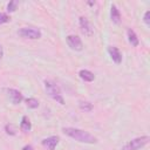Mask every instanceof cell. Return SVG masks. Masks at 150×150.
<instances>
[{
    "label": "cell",
    "mask_w": 150,
    "mask_h": 150,
    "mask_svg": "<svg viewBox=\"0 0 150 150\" xmlns=\"http://www.w3.org/2000/svg\"><path fill=\"white\" fill-rule=\"evenodd\" d=\"M63 134L69 136L70 138L81 142V143H87V144H94L97 142V138L91 135L88 131H84L82 129H77V128H71V127H66L62 129Z\"/></svg>",
    "instance_id": "obj_1"
},
{
    "label": "cell",
    "mask_w": 150,
    "mask_h": 150,
    "mask_svg": "<svg viewBox=\"0 0 150 150\" xmlns=\"http://www.w3.org/2000/svg\"><path fill=\"white\" fill-rule=\"evenodd\" d=\"M45 88H46L47 94L53 100H55L60 104H64V100H63L61 89H60V87L54 81H52V80H45Z\"/></svg>",
    "instance_id": "obj_2"
},
{
    "label": "cell",
    "mask_w": 150,
    "mask_h": 150,
    "mask_svg": "<svg viewBox=\"0 0 150 150\" xmlns=\"http://www.w3.org/2000/svg\"><path fill=\"white\" fill-rule=\"evenodd\" d=\"M150 141V137L149 136H141V137H136L134 139H131L130 142H128L123 148L122 150H139L141 148H143L144 145H146Z\"/></svg>",
    "instance_id": "obj_3"
},
{
    "label": "cell",
    "mask_w": 150,
    "mask_h": 150,
    "mask_svg": "<svg viewBox=\"0 0 150 150\" xmlns=\"http://www.w3.org/2000/svg\"><path fill=\"white\" fill-rule=\"evenodd\" d=\"M18 34L21 38H26V39H30V40H36V39L41 38L40 29H36L34 27H23L18 30Z\"/></svg>",
    "instance_id": "obj_4"
},
{
    "label": "cell",
    "mask_w": 150,
    "mask_h": 150,
    "mask_svg": "<svg viewBox=\"0 0 150 150\" xmlns=\"http://www.w3.org/2000/svg\"><path fill=\"white\" fill-rule=\"evenodd\" d=\"M79 23H80V30L83 35L91 36L94 34V27L91 26V23L89 22V20L86 16H80Z\"/></svg>",
    "instance_id": "obj_5"
},
{
    "label": "cell",
    "mask_w": 150,
    "mask_h": 150,
    "mask_svg": "<svg viewBox=\"0 0 150 150\" xmlns=\"http://www.w3.org/2000/svg\"><path fill=\"white\" fill-rule=\"evenodd\" d=\"M66 41H67V45L73 49V50H76V52H80L83 49V43H82V40L79 35H68L66 38Z\"/></svg>",
    "instance_id": "obj_6"
},
{
    "label": "cell",
    "mask_w": 150,
    "mask_h": 150,
    "mask_svg": "<svg viewBox=\"0 0 150 150\" xmlns=\"http://www.w3.org/2000/svg\"><path fill=\"white\" fill-rule=\"evenodd\" d=\"M59 141H60L59 136H49L47 138H43L41 141V144L47 150H55L56 145L59 144Z\"/></svg>",
    "instance_id": "obj_7"
},
{
    "label": "cell",
    "mask_w": 150,
    "mask_h": 150,
    "mask_svg": "<svg viewBox=\"0 0 150 150\" xmlns=\"http://www.w3.org/2000/svg\"><path fill=\"white\" fill-rule=\"evenodd\" d=\"M7 94H8V97H9V100H11V102H12L13 104H19V103H21V101L23 100L22 94H21L19 90H16V89L8 88V89H7Z\"/></svg>",
    "instance_id": "obj_8"
},
{
    "label": "cell",
    "mask_w": 150,
    "mask_h": 150,
    "mask_svg": "<svg viewBox=\"0 0 150 150\" xmlns=\"http://www.w3.org/2000/svg\"><path fill=\"white\" fill-rule=\"evenodd\" d=\"M108 53L111 57V60L115 62V63H121L122 62V54L120 52V49L117 47H114V46H110L108 47Z\"/></svg>",
    "instance_id": "obj_9"
},
{
    "label": "cell",
    "mask_w": 150,
    "mask_h": 150,
    "mask_svg": "<svg viewBox=\"0 0 150 150\" xmlns=\"http://www.w3.org/2000/svg\"><path fill=\"white\" fill-rule=\"evenodd\" d=\"M122 16H121V12H120V9L115 6V5H111V8H110V19H111V21L114 22V23H116V25H118V23H121V19Z\"/></svg>",
    "instance_id": "obj_10"
},
{
    "label": "cell",
    "mask_w": 150,
    "mask_h": 150,
    "mask_svg": "<svg viewBox=\"0 0 150 150\" xmlns=\"http://www.w3.org/2000/svg\"><path fill=\"white\" fill-rule=\"evenodd\" d=\"M127 35H128V41H129V43H130L131 46H134V47H137L138 43H139V40H138L137 34L135 33V30L131 29V28H129V29L127 30Z\"/></svg>",
    "instance_id": "obj_11"
},
{
    "label": "cell",
    "mask_w": 150,
    "mask_h": 150,
    "mask_svg": "<svg viewBox=\"0 0 150 150\" xmlns=\"http://www.w3.org/2000/svg\"><path fill=\"white\" fill-rule=\"evenodd\" d=\"M79 76H80L84 82H91V81L95 80V75H94L90 70H88V69H81V70L79 71Z\"/></svg>",
    "instance_id": "obj_12"
},
{
    "label": "cell",
    "mask_w": 150,
    "mask_h": 150,
    "mask_svg": "<svg viewBox=\"0 0 150 150\" xmlns=\"http://www.w3.org/2000/svg\"><path fill=\"white\" fill-rule=\"evenodd\" d=\"M20 129H21V131L25 132V134H27V132L30 131V129H32V123H30V121H29V118H28L27 116H22L21 123H20Z\"/></svg>",
    "instance_id": "obj_13"
},
{
    "label": "cell",
    "mask_w": 150,
    "mask_h": 150,
    "mask_svg": "<svg viewBox=\"0 0 150 150\" xmlns=\"http://www.w3.org/2000/svg\"><path fill=\"white\" fill-rule=\"evenodd\" d=\"M79 107H80V109L82 111H86V112L91 111L93 108H94L93 104L90 102H88V101H79Z\"/></svg>",
    "instance_id": "obj_14"
},
{
    "label": "cell",
    "mask_w": 150,
    "mask_h": 150,
    "mask_svg": "<svg viewBox=\"0 0 150 150\" xmlns=\"http://www.w3.org/2000/svg\"><path fill=\"white\" fill-rule=\"evenodd\" d=\"M26 104H27V107L30 108V109H36V108L39 107V101H38L36 98H34V97H28V98L26 100Z\"/></svg>",
    "instance_id": "obj_15"
},
{
    "label": "cell",
    "mask_w": 150,
    "mask_h": 150,
    "mask_svg": "<svg viewBox=\"0 0 150 150\" xmlns=\"http://www.w3.org/2000/svg\"><path fill=\"white\" fill-rule=\"evenodd\" d=\"M5 131L8 134V135H11V136H14L15 134H16V128L12 124V123H7L6 125H5Z\"/></svg>",
    "instance_id": "obj_16"
},
{
    "label": "cell",
    "mask_w": 150,
    "mask_h": 150,
    "mask_svg": "<svg viewBox=\"0 0 150 150\" xmlns=\"http://www.w3.org/2000/svg\"><path fill=\"white\" fill-rule=\"evenodd\" d=\"M11 21V16L7 14V13H4V12H0V26L4 25V23H7Z\"/></svg>",
    "instance_id": "obj_17"
},
{
    "label": "cell",
    "mask_w": 150,
    "mask_h": 150,
    "mask_svg": "<svg viewBox=\"0 0 150 150\" xmlns=\"http://www.w3.org/2000/svg\"><path fill=\"white\" fill-rule=\"evenodd\" d=\"M16 7H18V1L12 0V1H9L8 5H7V11H8V12H15V11H16Z\"/></svg>",
    "instance_id": "obj_18"
},
{
    "label": "cell",
    "mask_w": 150,
    "mask_h": 150,
    "mask_svg": "<svg viewBox=\"0 0 150 150\" xmlns=\"http://www.w3.org/2000/svg\"><path fill=\"white\" fill-rule=\"evenodd\" d=\"M143 21L149 26L150 25V11H146L144 13V18H143Z\"/></svg>",
    "instance_id": "obj_19"
},
{
    "label": "cell",
    "mask_w": 150,
    "mask_h": 150,
    "mask_svg": "<svg viewBox=\"0 0 150 150\" xmlns=\"http://www.w3.org/2000/svg\"><path fill=\"white\" fill-rule=\"evenodd\" d=\"M21 150H34V146H33L32 144H27V145H25Z\"/></svg>",
    "instance_id": "obj_20"
},
{
    "label": "cell",
    "mask_w": 150,
    "mask_h": 150,
    "mask_svg": "<svg viewBox=\"0 0 150 150\" xmlns=\"http://www.w3.org/2000/svg\"><path fill=\"white\" fill-rule=\"evenodd\" d=\"M4 56V49H2V46L0 45V59H2Z\"/></svg>",
    "instance_id": "obj_21"
}]
</instances>
